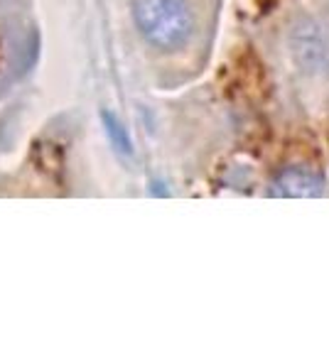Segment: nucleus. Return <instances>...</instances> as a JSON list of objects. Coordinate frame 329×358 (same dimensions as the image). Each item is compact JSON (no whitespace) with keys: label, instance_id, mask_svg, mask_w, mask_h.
Wrapping results in <instances>:
<instances>
[{"label":"nucleus","instance_id":"f257e3e1","mask_svg":"<svg viewBox=\"0 0 329 358\" xmlns=\"http://www.w3.org/2000/svg\"><path fill=\"white\" fill-rule=\"evenodd\" d=\"M133 20L148 45L177 52L195 35V13L187 0H135Z\"/></svg>","mask_w":329,"mask_h":358},{"label":"nucleus","instance_id":"f03ea898","mask_svg":"<svg viewBox=\"0 0 329 358\" xmlns=\"http://www.w3.org/2000/svg\"><path fill=\"white\" fill-rule=\"evenodd\" d=\"M324 192V179L312 169L290 167L280 172L270 185V194L285 196V199H309Z\"/></svg>","mask_w":329,"mask_h":358},{"label":"nucleus","instance_id":"7ed1b4c3","mask_svg":"<svg viewBox=\"0 0 329 358\" xmlns=\"http://www.w3.org/2000/svg\"><path fill=\"white\" fill-rule=\"evenodd\" d=\"M295 55L304 66H329V35L319 27L302 25L295 30Z\"/></svg>","mask_w":329,"mask_h":358},{"label":"nucleus","instance_id":"20e7f679","mask_svg":"<svg viewBox=\"0 0 329 358\" xmlns=\"http://www.w3.org/2000/svg\"><path fill=\"white\" fill-rule=\"evenodd\" d=\"M104 128H106V135H108V140L113 143V148L118 150V152L123 155H130L133 152V143H130L128 133H125L123 123H120L118 118H115L113 113H108V110H104Z\"/></svg>","mask_w":329,"mask_h":358}]
</instances>
